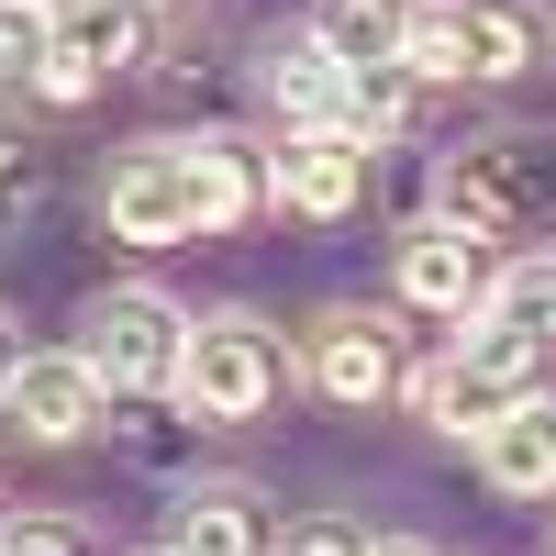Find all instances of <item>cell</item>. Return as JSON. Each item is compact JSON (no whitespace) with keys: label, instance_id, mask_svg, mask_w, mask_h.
<instances>
[{"label":"cell","instance_id":"obj_18","mask_svg":"<svg viewBox=\"0 0 556 556\" xmlns=\"http://www.w3.org/2000/svg\"><path fill=\"white\" fill-rule=\"evenodd\" d=\"M523 67H534V12L468 0V78H523Z\"/></svg>","mask_w":556,"mask_h":556},{"label":"cell","instance_id":"obj_27","mask_svg":"<svg viewBox=\"0 0 556 556\" xmlns=\"http://www.w3.org/2000/svg\"><path fill=\"white\" fill-rule=\"evenodd\" d=\"M545 556H556V545H545Z\"/></svg>","mask_w":556,"mask_h":556},{"label":"cell","instance_id":"obj_2","mask_svg":"<svg viewBox=\"0 0 556 556\" xmlns=\"http://www.w3.org/2000/svg\"><path fill=\"white\" fill-rule=\"evenodd\" d=\"M78 356L101 390H178V367H190V312L167 290H112L78 312Z\"/></svg>","mask_w":556,"mask_h":556},{"label":"cell","instance_id":"obj_5","mask_svg":"<svg viewBox=\"0 0 556 556\" xmlns=\"http://www.w3.org/2000/svg\"><path fill=\"white\" fill-rule=\"evenodd\" d=\"M490 278H501L490 235H468V223H445V212H434V223H412L401 256H390V290H401L412 312H434V323H479Z\"/></svg>","mask_w":556,"mask_h":556},{"label":"cell","instance_id":"obj_12","mask_svg":"<svg viewBox=\"0 0 556 556\" xmlns=\"http://www.w3.org/2000/svg\"><path fill=\"white\" fill-rule=\"evenodd\" d=\"M479 479H490L501 501H556V401H545V390L513 401V412L479 434Z\"/></svg>","mask_w":556,"mask_h":556},{"label":"cell","instance_id":"obj_16","mask_svg":"<svg viewBox=\"0 0 556 556\" xmlns=\"http://www.w3.org/2000/svg\"><path fill=\"white\" fill-rule=\"evenodd\" d=\"M479 323H501V334H556V256H513L490 278V301H479Z\"/></svg>","mask_w":556,"mask_h":556},{"label":"cell","instance_id":"obj_17","mask_svg":"<svg viewBox=\"0 0 556 556\" xmlns=\"http://www.w3.org/2000/svg\"><path fill=\"white\" fill-rule=\"evenodd\" d=\"M401 78H468V0H412Z\"/></svg>","mask_w":556,"mask_h":556},{"label":"cell","instance_id":"obj_6","mask_svg":"<svg viewBox=\"0 0 556 556\" xmlns=\"http://www.w3.org/2000/svg\"><path fill=\"white\" fill-rule=\"evenodd\" d=\"M112 245H190L201 235V190H190V146H134L101 190Z\"/></svg>","mask_w":556,"mask_h":556},{"label":"cell","instance_id":"obj_26","mask_svg":"<svg viewBox=\"0 0 556 556\" xmlns=\"http://www.w3.org/2000/svg\"><path fill=\"white\" fill-rule=\"evenodd\" d=\"M34 12H45V0H34Z\"/></svg>","mask_w":556,"mask_h":556},{"label":"cell","instance_id":"obj_4","mask_svg":"<svg viewBox=\"0 0 556 556\" xmlns=\"http://www.w3.org/2000/svg\"><path fill=\"white\" fill-rule=\"evenodd\" d=\"M146 0H45V67L34 89L45 101H89L101 78H123L134 56H146Z\"/></svg>","mask_w":556,"mask_h":556},{"label":"cell","instance_id":"obj_20","mask_svg":"<svg viewBox=\"0 0 556 556\" xmlns=\"http://www.w3.org/2000/svg\"><path fill=\"white\" fill-rule=\"evenodd\" d=\"M45 67V12L34 0H0V78H34Z\"/></svg>","mask_w":556,"mask_h":556},{"label":"cell","instance_id":"obj_11","mask_svg":"<svg viewBox=\"0 0 556 556\" xmlns=\"http://www.w3.org/2000/svg\"><path fill=\"white\" fill-rule=\"evenodd\" d=\"M256 89H267V112L290 123V134H345V67L323 56L312 34H290V45H267V67H256Z\"/></svg>","mask_w":556,"mask_h":556},{"label":"cell","instance_id":"obj_22","mask_svg":"<svg viewBox=\"0 0 556 556\" xmlns=\"http://www.w3.org/2000/svg\"><path fill=\"white\" fill-rule=\"evenodd\" d=\"M290 556H367V534H345V523H301Z\"/></svg>","mask_w":556,"mask_h":556},{"label":"cell","instance_id":"obj_7","mask_svg":"<svg viewBox=\"0 0 556 556\" xmlns=\"http://www.w3.org/2000/svg\"><path fill=\"white\" fill-rule=\"evenodd\" d=\"M545 212V156L534 146H456L445 156V223H468V235H513V223Z\"/></svg>","mask_w":556,"mask_h":556},{"label":"cell","instance_id":"obj_21","mask_svg":"<svg viewBox=\"0 0 556 556\" xmlns=\"http://www.w3.org/2000/svg\"><path fill=\"white\" fill-rule=\"evenodd\" d=\"M0 556H89L67 523H45V513H23V523H0Z\"/></svg>","mask_w":556,"mask_h":556},{"label":"cell","instance_id":"obj_14","mask_svg":"<svg viewBox=\"0 0 556 556\" xmlns=\"http://www.w3.org/2000/svg\"><path fill=\"white\" fill-rule=\"evenodd\" d=\"M190 146V190H201V235H235V223L267 201V156L235 146V134H178Z\"/></svg>","mask_w":556,"mask_h":556},{"label":"cell","instance_id":"obj_25","mask_svg":"<svg viewBox=\"0 0 556 556\" xmlns=\"http://www.w3.org/2000/svg\"><path fill=\"white\" fill-rule=\"evenodd\" d=\"M146 12H178V0H146Z\"/></svg>","mask_w":556,"mask_h":556},{"label":"cell","instance_id":"obj_3","mask_svg":"<svg viewBox=\"0 0 556 556\" xmlns=\"http://www.w3.org/2000/svg\"><path fill=\"white\" fill-rule=\"evenodd\" d=\"M290 390V356L256 312H212L190 323V367H178V401L201 412V424H256V412Z\"/></svg>","mask_w":556,"mask_h":556},{"label":"cell","instance_id":"obj_10","mask_svg":"<svg viewBox=\"0 0 556 556\" xmlns=\"http://www.w3.org/2000/svg\"><path fill=\"white\" fill-rule=\"evenodd\" d=\"M0 412H12L34 445H78L89 424H101V379H89L78 345H45V356H23L12 379H0Z\"/></svg>","mask_w":556,"mask_h":556},{"label":"cell","instance_id":"obj_19","mask_svg":"<svg viewBox=\"0 0 556 556\" xmlns=\"http://www.w3.org/2000/svg\"><path fill=\"white\" fill-rule=\"evenodd\" d=\"M23 212H34V146H23L12 123H0V245L23 235Z\"/></svg>","mask_w":556,"mask_h":556},{"label":"cell","instance_id":"obj_1","mask_svg":"<svg viewBox=\"0 0 556 556\" xmlns=\"http://www.w3.org/2000/svg\"><path fill=\"white\" fill-rule=\"evenodd\" d=\"M534 367H545V345L534 334H501V323H468V334L445 345V367H424V424H445V434H490L513 401H534Z\"/></svg>","mask_w":556,"mask_h":556},{"label":"cell","instance_id":"obj_15","mask_svg":"<svg viewBox=\"0 0 556 556\" xmlns=\"http://www.w3.org/2000/svg\"><path fill=\"white\" fill-rule=\"evenodd\" d=\"M401 23H412V0H323V12H312V45H323L345 78H379V67H401Z\"/></svg>","mask_w":556,"mask_h":556},{"label":"cell","instance_id":"obj_13","mask_svg":"<svg viewBox=\"0 0 556 556\" xmlns=\"http://www.w3.org/2000/svg\"><path fill=\"white\" fill-rule=\"evenodd\" d=\"M167 556H267V501L245 479H201L178 501V545Z\"/></svg>","mask_w":556,"mask_h":556},{"label":"cell","instance_id":"obj_8","mask_svg":"<svg viewBox=\"0 0 556 556\" xmlns=\"http://www.w3.org/2000/svg\"><path fill=\"white\" fill-rule=\"evenodd\" d=\"M301 367H312V390H323V401H345V412H367V401H390V390H401V345H390V323H379V312H356V301L312 323Z\"/></svg>","mask_w":556,"mask_h":556},{"label":"cell","instance_id":"obj_9","mask_svg":"<svg viewBox=\"0 0 556 556\" xmlns=\"http://www.w3.org/2000/svg\"><path fill=\"white\" fill-rule=\"evenodd\" d=\"M267 201L290 223H345L367 201V146L356 134H290V146L267 156Z\"/></svg>","mask_w":556,"mask_h":556},{"label":"cell","instance_id":"obj_23","mask_svg":"<svg viewBox=\"0 0 556 556\" xmlns=\"http://www.w3.org/2000/svg\"><path fill=\"white\" fill-rule=\"evenodd\" d=\"M367 556H445V545H424V534H379Z\"/></svg>","mask_w":556,"mask_h":556},{"label":"cell","instance_id":"obj_24","mask_svg":"<svg viewBox=\"0 0 556 556\" xmlns=\"http://www.w3.org/2000/svg\"><path fill=\"white\" fill-rule=\"evenodd\" d=\"M12 367H23V323L0 312V379H12Z\"/></svg>","mask_w":556,"mask_h":556}]
</instances>
